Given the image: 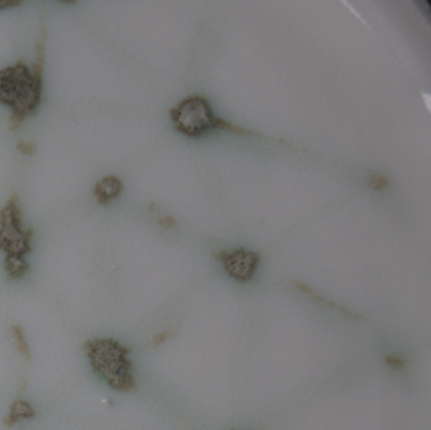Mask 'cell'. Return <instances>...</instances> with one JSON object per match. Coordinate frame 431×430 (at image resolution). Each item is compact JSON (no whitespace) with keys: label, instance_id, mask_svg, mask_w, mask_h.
Masks as SVG:
<instances>
[{"label":"cell","instance_id":"cell-8","mask_svg":"<svg viewBox=\"0 0 431 430\" xmlns=\"http://www.w3.org/2000/svg\"><path fill=\"white\" fill-rule=\"evenodd\" d=\"M293 285H295V287H296L298 290L303 291L305 294H308L310 297H312L317 303L322 304V305H325V306H328V308H332V309L335 310V311H338L340 316H346V318H351V319H362V316L356 314V313H353L352 310L346 309L344 306H340V305H336V304L332 303V301H328L327 299H324V297H320V295H317V294H315L314 291L310 289L309 286L304 285V284H300V282H293Z\"/></svg>","mask_w":431,"mask_h":430},{"label":"cell","instance_id":"cell-3","mask_svg":"<svg viewBox=\"0 0 431 430\" xmlns=\"http://www.w3.org/2000/svg\"><path fill=\"white\" fill-rule=\"evenodd\" d=\"M170 117L177 132L190 138H200L213 131H231L241 136L253 134L217 117L207 97L200 95H190L183 99L170 110Z\"/></svg>","mask_w":431,"mask_h":430},{"label":"cell","instance_id":"cell-14","mask_svg":"<svg viewBox=\"0 0 431 430\" xmlns=\"http://www.w3.org/2000/svg\"><path fill=\"white\" fill-rule=\"evenodd\" d=\"M171 334H172V332H170V330H166V332H162V333H158L157 335H154V338H153V345H162L164 342H166V340L170 338Z\"/></svg>","mask_w":431,"mask_h":430},{"label":"cell","instance_id":"cell-9","mask_svg":"<svg viewBox=\"0 0 431 430\" xmlns=\"http://www.w3.org/2000/svg\"><path fill=\"white\" fill-rule=\"evenodd\" d=\"M6 275L12 280L20 279L25 273H28L30 266L25 258H12V260L4 261Z\"/></svg>","mask_w":431,"mask_h":430},{"label":"cell","instance_id":"cell-2","mask_svg":"<svg viewBox=\"0 0 431 430\" xmlns=\"http://www.w3.org/2000/svg\"><path fill=\"white\" fill-rule=\"evenodd\" d=\"M94 372L118 391H132L135 388L129 350L114 340H87L84 345Z\"/></svg>","mask_w":431,"mask_h":430},{"label":"cell","instance_id":"cell-11","mask_svg":"<svg viewBox=\"0 0 431 430\" xmlns=\"http://www.w3.org/2000/svg\"><path fill=\"white\" fill-rule=\"evenodd\" d=\"M370 188L373 190H382L389 185V179L386 176L373 175L370 176V181H368Z\"/></svg>","mask_w":431,"mask_h":430},{"label":"cell","instance_id":"cell-12","mask_svg":"<svg viewBox=\"0 0 431 430\" xmlns=\"http://www.w3.org/2000/svg\"><path fill=\"white\" fill-rule=\"evenodd\" d=\"M384 361H386L387 366H389L391 369H395V370H401L405 366V359L401 358L400 356H395V354L386 356Z\"/></svg>","mask_w":431,"mask_h":430},{"label":"cell","instance_id":"cell-10","mask_svg":"<svg viewBox=\"0 0 431 430\" xmlns=\"http://www.w3.org/2000/svg\"><path fill=\"white\" fill-rule=\"evenodd\" d=\"M11 332H12L13 340L16 342V345H17V350H18L19 353H20L27 361H30V359H31V352H30V347H28V343H27L25 335H23L22 328L19 327V326H13Z\"/></svg>","mask_w":431,"mask_h":430},{"label":"cell","instance_id":"cell-13","mask_svg":"<svg viewBox=\"0 0 431 430\" xmlns=\"http://www.w3.org/2000/svg\"><path fill=\"white\" fill-rule=\"evenodd\" d=\"M19 152H22L25 156H33L36 153V145L28 143V142H22L17 145Z\"/></svg>","mask_w":431,"mask_h":430},{"label":"cell","instance_id":"cell-16","mask_svg":"<svg viewBox=\"0 0 431 430\" xmlns=\"http://www.w3.org/2000/svg\"><path fill=\"white\" fill-rule=\"evenodd\" d=\"M23 1H19V0H6V1H0V11L1 9H6V8H11V6H22Z\"/></svg>","mask_w":431,"mask_h":430},{"label":"cell","instance_id":"cell-4","mask_svg":"<svg viewBox=\"0 0 431 430\" xmlns=\"http://www.w3.org/2000/svg\"><path fill=\"white\" fill-rule=\"evenodd\" d=\"M32 230L23 229L18 199L13 195L0 212V249L6 260L25 258L32 251Z\"/></svg>","mask_w":431,"mask_h":430},{"label":"cell","instance_id":"cell-5","mask_svg":"<svg viewBox=\"0 0 431 430\" xmlns=\"http://www.w3.org/2000/svg\"><path fill=\"white\" fill-rule=\"evenodd\" d=\"M218 258L223 262L226 273L239 282H248L253 279L261 262L258 253L243 247L231 252H220Z\"/></svg>","mask_w":431,"mask_h":430},{"label":"cell","instance_id":"cell-6","mask_svg":"<svg viewBox=\"0 0 431 430\" xmlns=\"http://www.w3.org/2000/svg\"><path fill=\"white\" fill-rule=\"evenodd\" d=\"M122 191V181L114 175L105 176L94 186V195L102 205H109L110 201L116 199Z\"/></svg>","mask_w":431,"mask_h":430},{"label":"cell","instance_id":"cell-7","mask_svg":"<svg viewBox=\"0 0 431 430\" xmlns=\"http://www.w3.org/2000/svg\"><path fill=\"white\" fill-rule=\"evenodd\" d=\"M35 415H36V410L33 409V406L30 402L25 400L14 401L11 407V412L4 420V424L6 426H12V425L17 424L19 420L35 418Z\"/></svg>","mask_w":431,"mask_h":430},{"label":"cell","instance_id":"cell-15","mask_svg":"<svg viewBox=\"0 0 431 430\" xmlns=\"http://www.w3.org/2000/svg\"><path fill=\"white\" fill-rule=\"evenodd\" d=\"M158 225H162L164 228H174L176 225V220L172 217H164L158 220Z\"/></svg>","mask_w":431,"mask_h":430},{"label":"cell","instance_id":"cell-1","mask_svg":"<svg viewBox=\"0 0 431 430\" xmlns=\"http://www.w3.org/2000/svg\"><path fill=\"white\" fill-rule=\"evenodd\" d=\"M42 99V75L23 62L0 70V104L12 109L11 129L16 131L38 109Z\"/></svg>","mask_w":431,"mask_h":430}]
</instances>
